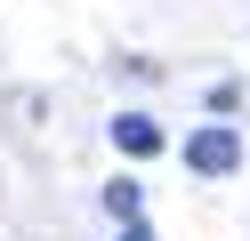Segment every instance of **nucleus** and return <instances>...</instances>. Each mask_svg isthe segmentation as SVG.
Listing matches in <instances>:
<instances>
[{
    "label": "nucleus",
    "mask_w": 250,
    "mask_h": 241,
    "mask_svg": "<svg viewBox=\"0 0 250 241\" xmlns=\"http://www.w3.org/2000/svg\"><path fill=\"white\" fill-rule=\"evenodd\" d=\"M186 169L194 177H234L242 169V137H234V129H194V137H186Z\"/></svg>",
    "instance_id": "1"
},
{
    "label": "nucleus",
    "mask_w": 250,
    "mask_h": 241,
    "mask_svg": "<svg viewBox=\"0 0 250 241\" xmlns=\"http://www.w3.org/2000/svg\"><path fill=\"white\" fill-rule=\"evenodd\" d=\"M113 145H121L129 161H146V153H162V129H153L146 112H121V121H113Z\"/></svg>",
    "instance_id": "2"
},
{
    "label": "nucleus",
    "mask_w": 250,
    "mask_h": 241,
    "mask_svg": "<svg viewBox=\"0 0 250 241\" xmlns=\"http://www.w3.org/2000/svg\"><path fill=\"white\" fill-rule=\"evenodd\" d=\"M105 209H113V217H137V185H129V177H113V185H105Z\"/></svg>",
    "instance_id": "3"
},
{
    "label": "nucleus",
    "mask_w": 250,
    "mask_h": 241,
    "mask_svg": "<svg viewBox=\"0 0 250 241\" xmlns=\"http://www.w3.org/2000/svg\"><path fill=\"white\" fill-rule=\"evenodd\" d=\"M121 241H153V233H146V225H137V217H129V233H121Z\"/></svg>",
    "instance_id": "4"
}]
</instances>
